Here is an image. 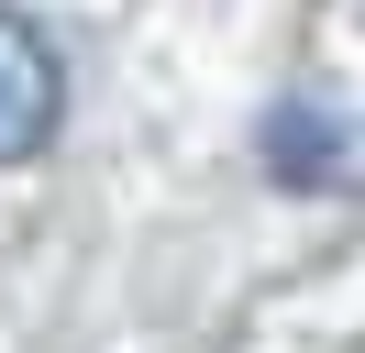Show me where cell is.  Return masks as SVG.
Here are the masks:
<instances>
[{"mask_svg":"<svg viewBox=\"0 0 365 353\" xmlns=\"http://www.w3.org/2000/svg\"><path fill=\"white\" fill-rule=\"evenodd\" d=\"M67 122V66H56L45 22L0 11V166H34Z\"/></svg>","mask_w":365,"mask_h":353,"instance_id":"1","label":"cell"},{"mask_svg":"<svg viewBox=\"0 0 365 353\" xmlns=\"http://www.w3.org/2000/svg\"><path fill=\"white\" fill-rule=\"evenodd\" d=\"M266 176H277V188H343V176H354L343 110H277V122H266Z\"/></svg>","mask_w":365,"mask_h":353,"instance_id":"2","label":"cell"}]
</instances>
